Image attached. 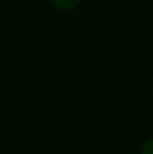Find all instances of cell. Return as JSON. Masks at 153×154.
<instances>
[{
	"label": "cell",
	"mask_w": 153,
	"mask_h": 154,
	"mask_svg": "<svg viewBox=\"0 0 153 154\" xmlns=\"http://www.w3.org/2000/svg\"><path fill=\"white\" fill-rule=\"evenodd\" d=\"M0 2H2V0H0Z\"/></svg>",
	"instance_id": "3957f363"
},
{
	"label": "cell",
	"mask_w": 153,
	"mask_h": 154,
	"mask_svg": "<svg viewBox=\"0 0 153 154\" xmlns=\"http://www.w3.org/2000/svg\"><path fill=\"white\" fill-rule=\"evenodd\" d=\"M141 154H153V139L147 141L141 150Z\"/></svg>",
	"instance_id": "7a4b0ae2"
},
{
	"label": "cell",
	"mask_w": 153,
	"mask_h": 154,
	"mask_svg": "<svg viewBox=\"0 0 153 154\" xmlns=\"http://www.w3.org/2000/svg\"><path fill=\"white\" fill-rule=\"evenodd\" d=\"M83 0H53V5L60 11H72L75 9Z\"/></svg>",
	"instance_id": "6da1fadb"
}]
</instances>
